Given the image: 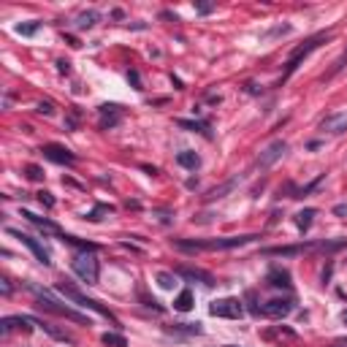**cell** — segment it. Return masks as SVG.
Here are the masks:
<instances>
[{
    "label": "cell",
    "mask_w": 347,
    "mask_h": 347,
    "mask_svg": "<svg viewBox=\"0 0 347 347\" xmlns=\"http://www.w3.org/2000/svg\"><path fill=\"white\" fill-rule=\"evenodd\" d=\"M258 234H244V236H223V239H211V242H190V239H177L174 247L185 249V253H196V249H236L244 247L249 242H258Z\"/></svg>",
    "instance_id": "6da1fadb"
},
{
    "label": "cell",
    "mask_w": 347,
    "mask_h": 347,
    "mask_svg": "<svg viewBox=\"0 0 347 347\" xmlns=\"http://www.w3.org/2000/svg\"><path fill=\"white\" fill-rule=\"evenodd\" d=\"M27 291L30 293H35L38 296V310H44V312H52V315H60V317H65V320H73V323H79V325H92L90 323V317H84V315H79V312H73L71 306H63V304H57L54 298L46 293V291H41L38 285H27Z\"/></svg>",
    "instance_id": "7a4b0ae2"
},
{
    "label": "cell",
    "mask_w": 347,
    "mask_h": 347,
    "mask_svg": "<svg viewBox=\"0 0 347 347\" xmlns=\"http://www.w3.org/2000/svg\"><path fill=\"white\" fill-rule=\"evenodd\" d=\"M57 293H63L65 298H68V301H76L79 306H87V310H92V312L103 315L106 320H111L114 325H117V329H122V325H120V320H117V315H114L111 310H106V306H103V304H98L95 298H87L82 291H76L73 285H68V282H57Z\"/></svg>",
    "instance_id": "3957f363"
},
{
    "label": "cell",
    "mask_w": 347,
    "mask_h": 347,
    "mask_svg": "<svg viewBox=\"0 0 347 347\" xmlns=\"http://www.w3.org/2000/svg\"><path fill=\"white\" fill-rule=\"evenodd\" d=\"M329 38H331V33H320V35L310 38V41H306L304 46H298V49H293V54L287 57V65H285V73H282V79H279V84L291 79V76L296 73V68L301 65V60H304V57H310V54L317 49V46H320L323 41H329Z\"/></svg>",
    "instance_id": "277c9868"
},
{
    "label": "cell",
    "mask_w": 347,
    "mask_h": 347,
    "mask_svg": "<svg viewBox=\"0 0 347 347\" xmlns=\"http://www.w3.org/2000/svg\"><path fill=\"white\" fill-rule=\"evenodd\" d=\"M71 268H73V274L82 279V282L87 285H98V277H101V266H98V260H95L92 255H76L71 260Z\"/></svg>",
    "instance_id": "5b68a950"
},
{
    "label": "cell",
    "mask_w": 347,
    "mask_h": 347,
    "mask_svg": "<svg viewBox=\"0 0 347 347\" xmlns=\"http://www.w3.org/2000/svg\"><path fill=\"white\" fill-rule=\"evenodd\" d=\"M209 315L215 317H228V320H239L244 315V304L239 298L228 296V298H217V301L209 304Z\"/></svg>",
    "instance_id": "8992f818"
},
{
    "label": "cell",
    "mask_w": 347,
    "mask_h": 347,
    "mask_svg": "<svg viewBox=\"0 0 347 347\" xmlns=\"http://www.w3.org/2000/svg\"><path fill=\"white\" fill-rule=\"evenodd\" d=\"M6 234L8 236H14V239H19V242H22L27 249H30V253L35 255V260L38 263H44V266H52V258H49V253H46L44 249V244L38 242V239H33V236H27V234H22V230H16V228H6Z\"/></svg>",
    "instance_id": "52a82bcc"
},
{
    "label": "cell",
    "mask_w": 347,
    "mask_h": 347,
    "mask_svg": "<svg viewBox=\"0 0 347 347\" xmlns=\"http://www.w3.org/2000/svg\"><path fill=\"white\" fill-rule=\"evenodd\" d=\"M285 152H287V141H272V144H268V147L258 155L255 166H258L260 171H268L277 160H282V158H285Z\"/></svg>",
    "instance_id": "ba28073f"
},
{
    "label": "cell",
    "mask_w": 347,
    "mask_h": 347,
    "mask_svg": "<svg viewBox=\"0 0 347 347\" xmlns=\"http://www.w3.org/2000/svg\"><path fill=\"white\" fill-rule=\"evenodd\" d=\"M263 312L266 317H272V320H282L293 312V298H272V301L263 304Z\"/></svg>",
    "instance_id": "9c48e42d"
},
{
    "label": "cell",
    "mask_w": 347,
    "mask_h": 347,
    "mask_svg": "<svg viewBox=\"0 0 347 347\" xmlns=\"http://www.w3.org/2000/svg\"><path fill=\"white\" fill-rule=\"evenodd\" d=\"M41 152H44V158H46V160L57 163V166H73V163H76L73 152H71V149H65V147H60V144H44Z\"/></svg>",
    "instance_id": "30bf717a"
},
{
    "label": "cell",
    "mask_w": 347,
    "mask_h": 347,
    "mask_svg": "<svg viewBox=\"0 0 347 347\" xmlns=\"http://www.w3.org/2000/svg\"><path fill=\"white\" fill-rule=\"evenodd\" d=\"M101 114H103V120H101V128H117L120 120H122V106L117 103H103L101 106Z\"/></svg>",
    "instance_id": "8fae6325"
},
{
    "label": "cell",
    "mask_w": 347,
    "mask_h": 347,
    "mask_svg": "<svg viewBox=\"0 0 347 347\" xmlns=\"http://www.w3.org/2000/svg\"><path fill=\"white\" fill-rule=\"evenodd\" d=\"M174 274L185 277V279H190V282H201V285H206V287H211V285H215V277H211L209 272H201V268H187V266H179Z\"/></svg>",
    "instance_id": "7c38bea8"
},
{
    "label": "cell",
    "mask_w": 347,
    "mask_h": 347,
    "mask_svg": "<svg viewBox=\"0 0 347 347\" xmlns=\"http://www.w3.org/2000/svg\"><path fill=\"white\" fill-rule=\"evenodd\" d=\"M306 249H315V244H287V247H266L263 255H279V258H296L306 253Z\"/></svg>",
    "instance_id": "4fadbf2b"
},
{
    "label": "cell",
    "mask_w": 347,
    "mask_h": 347,
    "mask_svg": "<svg viewBox=\"0 0 347 347\" xmlns=\"http://www.w3.org/2000/svg\"><path fill=\"white\" fill-rule=\"evenodd\" d=\"M22 217L27 220V223H33L35 228H41V230H46V234L63 236V230H60V225H57V223H52V220H46V217H38V215H33V211H27V209H22Z\"/></svg>",
    "instance_id": "5bb4252c"
},
{
    "label": "cell",
    "mask_w": 347,
    "mask_h": 347,
    "mask_svg": "<svg viewBox=\"0 0 347 347\" xmlns=\"http://www.w3.org/2000/svg\"><path fill=\"white\" fill-rule=\"evenodd\" d=\"M323 133H331V136H339V133L347 130V114H329L323 120Z\"/></svg>",
    "instance_id": "9a60e30c"
},
{
    "label": "cell",
    "mask_w": 347,
    "mask_h": 347,
    "mask_svg": "<svg viewBox=\"0 0 347 347\" xmlns=\"http://www.w3.org/2000/svg\"><path fill=\"white\" fill-rule=\"evenodd\" d=\"M236 185H239V177L228 179V182H223V185L211 187V190L206 192V196H204V201H206V204H211V201H220V198H225L228 192H234V190H236Z\"/></svg>",
    "instance_id": "2e32d148"
},
{
    "label": "cell",
    "mask_w": 347,
    "mask_h": 347,
    "mask_svg": "<svg viewBox=\"0 0 347 347\" xmlns=\"http://www.w3.org/2000/svg\"><path fill=\"white\" fill-rule=\"evenodd\" d=\"M266 282L274 285V287H291V274H287L285 268H272L266 277Z\"/></svg>",
    "instance_id": "e0dca14e"
},
{
    "label": "cell",
    "mask_w": 347,
    "mask_h": 347,
    "mask_svg": "<svg viewBox=\"0 0 347 347\" xmlns=\"http://www.w3.org/2000/svg\"><path fill=\"white\" fill-rule=\"evenodd\" d=\"M38 325L52 336V339H57V342H68V344H73V336L71 334H65V331H60V329H54L52 323H44V320H38Z\"/></svg>",
    "instance_id": "ac0fdd59"
},
{
    "label": "cell",
    "mask_w": 347,
    "mask_h": 347,
    "mask_svg": "<svg viewBox=\"0 0 347 347\" xmlns=\"http://www.w3.org/2000/svg\"><path fill=\"white\" fill-rule=\"evenodd\" d=\"M177 163H179V166H185V168H190V171H196L201 166V158L196 155V152L185 149V152H179V155H177Z\"/></svg>",
    "instance_id": "d6986e66"
},
{
    "label": "cell",
    "mask_w": 347,
    "mask_h": 347,
    "mask_svg": "<svg viewBox=\"0 0 347 347\" xmlns=\"http://www.w3.org/2000/svg\"><path fill=\"white\" fill-rule=\"evenodd\" d=\"M98 19H101L98 11H92V8H90V11H82L79 16H76V27H79V30H90Z\"/></svg>",
    "instance_id": "ffe728a7"
},
{
    "label": "cell",
    "mask_w": 347,
    "mask_h": 347,
    "mask_svg": "<svg viewBox=\"0 0 347 347\" xmlns=\"http://www.w3.org/2000/svg\"><path fill=\"white\" fill-rule=\"evenodd\" d=\"M315 215H317V209H301L296 215V225H298V230H310V225H312V220H315Z\"/></svg>",
    "instance_id": "44dd1931"
},
{
    "label": "cell",
    "mask_w": 347,
    "mask_h": 347,
    "mask_svg": "<svg viewBox=\"0 0 347 347\" xmlns=\"http://www.w3.org/2000/svg\"><path fill=\"white\" fill-rule=\"evenodd\" d=\"M174 334H187V336H198L204 334V329H201V323H174V329H168Z\"/></svg>",
    "instance_id": "7402d4cb"
},
{
    "label": "cell",
    "mask_w": 347,
    "mask_h": 347,
    "mask_svg": "<svg viewBox=\"0 0 347 347\" xmlns=\"http://www.w3.org/2000/svg\"><path fill=\"white\" fill-rule=\"evenodd\" d=\"M174 310H177V312H190L192 310V293L182 291L177 298H174Z\"/></svg>",
    "instance_id": "603a6c76"
},
{
    "label": "cell",
    "mask_w": 347,
    "mask_h": 347,
    "mask_svg": "<svg viewBox=\"0 0 347 347\" xmlns=\"http://www.w3.org/2000/svg\"><path fill=\"white\" fill-rule=\"evenodd\" d=\"M101 342H103L106 347H128V339H125L122 334H114V331H106V334L101 336Z\"/></svg>",
    "instance_id": "cb8c5ba5"
},
{
    "label": "cell",
    "mask_w": 347,
    "mask_h": 347,
    "mask_svg": "<svg viewBox=\"0 0 347 347\" xmlns=\"http://www.w3.org/2000/svg\"><path fill=\"white\" fill-rule=\"evenodd\" d=\"M179 128H187V130H198V133H204L206 139H211V133H209V125L206 122H192V120H177Z\"/></svg>",
    "instance_id": "d4e9b609"
},
{
    "label": "cell",
    "mask_w": 347,
    "mask_h": 347,
    "mask_svg": "<svg viewBox=\"0 0 347 347\" xmlns=\"http://www.w3.org/2000/svg\"><path fill=\"white\" fill-rule=\"evenodd\" d=\"M158 285L163 287V291H174V285H177V274L160 272V274H158Z\"/></svg>",
    "instance_id": "484cf974"
},
{
    "label": "cell",
    "mask_w": 347,
    "mask_h": 347,
    "mask_svg": "<svg viewBox=\"0 0 347 347\" xmlns=\"http://www.w3.org/2000/svg\"><path fill=\"white\" fill-rule=\"evenodd\" d=\"M65 244H71V247H79V249H87V253H95V249H98V244H90V242H79V239H73V236H60Z\"/></svg>",
    "instance_id": "4316f807"
},
{
    "label": "cell",
    "mask_w": 347,
    "mask_h": 347,
    "mask_svg": "<svg viewBox=\"0 0 347 347\" xmlns=\"http://www.w3.org/2000/svg\"><path fill=\"white\" fill-rule=\"evenodd\" d=\"M106 211H109V215H111V211H114V206L98 204V206H95V209L90 211V215H87V220H92V223H98V220H101V215H106Z\"/></svg>",
    "instance_id": "83f0119b"
},
{
    "label": "cell",
    "mask_w": 347,
    "mask_h": 347,
    "mask_svg": "<svg viewBox=\"0 0 347 347\" xmlns=\"http://www.w3.org/2000/svg\"><path fill=\"white\" fill-rule=\"evenodd\" d=\"M38 27H41V22H27V25H16V33L19 35H35Z\"/></svg>",
    "instance_id": "f1b7e54d"
},
{
    "label": "cell",
    "mask_w": 347,
    "mask_h": 347,
    "mask_svg": "<svg viewBox=\"0 0 347 347\" xmlns=\"http://www.w3.org/2000/svg\"><path fill=\"white\" fill-rule=\"evenodd\" d=\"M347 68V49L339 54V57H336V63H334V68L329 71V76H336V73H339V71H344Z\"/></svg>",
    "instance_id": "f546056e"
},
{
    "label": "cell",
    "mask_w": 347,
    "mask_h": 347,
    "mask_svg": "<svg viewBox=\"0 0 347 347\" xmlns=\"http://www.w3.org/2000/svg\"><path fill=\"white\" fill-rule=\"evenodd\" d=\"M63 125H65V130H76V125H79V111H76V109H71Z\"/></svg>",
    "instance_id": "4dcf8cb0"
},
{
    "label": "cell",
    "mask_w": 347,
    "mask_h": 347,
    "mask_svg": "<svg viewBox=\"0 0 347 347\" xmlns=\"http://www.w3.org/2000/svg\"><path fill=\"white\" fill-rule=\"evenodd\" d=\"M25 174H27V179H30V182H41L44 179V171L38 168V166H27Z\"/></svg>",
    "instance_id": "1f68e13d"
},
{
    "label": "cell",
    "mask_w": 347,
    "mask_h": 347,
    "mask_svg": "<svg viewBox=\"0 0 347 347\" xmlns=\"http://www.w3.org/2000/svg\"><path fill=\"white\" fill-rule=\"evenodd\" d=\"M38 201H41V204H44L46 209H52V206H54V198H52V192H46V190H41V192H38Z\"/></svg>",
    "instance_id": "d6a6232c"
},
{
    "label": "cell",
    "mask_w": 347,
    "mask_h": 347,
    "mask_svg": "<svg viewBox=\"0 0 347 347\" xmlns=\"http://www.w3.org/2000/svg\"><path fill=\"white\" fill-rule=\"evenodd\" d=\"M35 111H38V114H46V117H52V111H54V109H52V103H49V101H41Z\"/></svg>",
    "instance_id": "836d02e7"
},
{
    "label": "cell",
    "mask_w": 347,
    "mask_h": 347,
    "mask_svg": "<svg viewBox=\"0 0 347 347\" xmlns=\"http://www.w3.org/2000/svg\"><path fill=\"white\" fill-rule=\"evenodd\" d=\"M285 33H291V25H279V27H274V30H268V38H274V35H285Z\"/></svg>",
    "instance_id": "e575fe53"
},
{
    "label": "cell",
    "mask_w": 347,
    "mask_h": 347,
    "mask_svg": "<svg viewBox=\"0 0 347 347\" xmlns=\"http://www.w3.org/2000/svg\"><path fill=\"white\" fill-rule=\"evenodd\" d=\"M196 11H198V14H211V11H215V3H198Z\"/></svg>",
    "instance_id": "d590c367"
},
{
    "label": "cell",
    "mask_w": 347,
    "mask_h": 347,
    "mask_svg": "<svg viewBox=\"0 0 347 347\" xmlns=\"http://www.w3.org/2000/svg\"><path fill=\"white\" fill-rule=\"evenodd\" d=\"M128 79H130V84L136 87V90H141V76L136 71H128Z\"/></svg>",
    "instance_id": "8d00e7d4"
},
{
    "label": "cell",
    "mask_w": 347,
    "mask_h": 347,
    "mask_svg": "<svg viewBox=\"0 0 347 347\" xmlns=\"http://www.w3.org/2000/svg\"><path fill=\"white\" fill-rule=\"evenodd\" d=\"M247 301H249V312L260 315V306H255V293H247Z\"/></svg>",
    "instance_id": "74e56055"
},
{
    "label": "cell",
    "mask_w": 347,
    "mask_h": 347,
    "mask_svg": "<svg viewBox=\"0 0 347 347\" xmlns=\"http://www.w3.org/2000/svg\"><path fill=\"white\" fill-rule=\"evenodd\" d=\"M57 71H60V73H68V71H71V63H68V60H57Z\"/></svg>",
    "instance_id": "f35d334b"
},
{
    "label": "cell",
    "mask_w": 347,
    "mask_h": 347,
    "mask_svg": "<svg viewBox=\"0 0 347 347\" xmlns=\"http://www.w3.org/2000/svg\"><path fill=\"white\" fill-rule=\"evenodd\" d=\"M0 282H3V296H11V279H8V277H3Z\"/></svg>",
    "instance_id": "ab89813d"
},
{
    "label": "cell",
    "mask_w": 347,
    "mask_h": 347,
    "mask_svg": "<svg viewBox=\"0 0 347 347\" xmlns=\"http://www.w3.org/2000/svg\"><path fill=\"white\" fill-rule=\"evenodd\" d=\"M334 215L344 217V215H347V204H339V206H334Z\"/></svg>",
    "instance_id": "60d3db41"
},
{
    "label": "cell",
    "mask_w": 347,
    "mask_h": 347,
    "mask_svg": "<svg viewBox=\"0 0 347 347\" xmlns=\"http://www.w3.org/2000/svg\"><path fill=\"white\" fill-rule=\"evenodd\" d=\"M342 320H344V323H347V310H344V312H342Z\"/></svg>",
    "instance_id": "b9f144b4"
},
{
    "label": "cell",
    "mask_w": 347,
    "mask_h": 347,
    "mask_svg": "<svg viewBox=\"0 0 347 347\" xmlns=\"http://www.w3.org/2000/svg\"><path fill=\"white\" fill-rule=\"evenodd\" d=\"M339 344H347V339H342V342H339Z\"/></svg>",
    "instance_id": "7bdbcfd3"
},
{
    "label": "cell",
    "mask_w": 347,
    "mask_h": 347,
    "mask_svg": "<svg viewBox=\"0 0 347 347\" xmlns=\"http://www.w3.org/2000/svg\"><path fill=\"white\" fill-rule=\"evenodd\" d=\"M230 347H236V344H230Z\"/></svg>",
    "instance_id": "ee69618b"
}]
</instances>
